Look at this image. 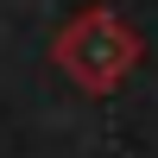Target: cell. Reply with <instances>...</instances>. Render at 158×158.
Returning <instances> with one entry per match:
<instances>
[{
  "mask_svg": "<svg viewBox=\"0 0 158 158\" xmlns=\"http://www.w3.org/2000/svg\"><path fill=\"white\" fill-rule=\"evenodd\" d=\"M139 51H146V44H139V32H133L114 6H82L57 38H51L57 70L70 76L82 95H114V89L133 76Z\"/></svg>",
  "mask_w": 158,
  "mask_h": 158,
  "instance_id": "cell-1",
  "label": "cell"
}]
</instances>
